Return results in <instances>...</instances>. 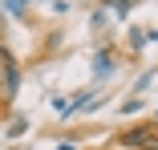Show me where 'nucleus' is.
<instances>
[{
  "label": "nucleus",
  "instance_id": "obj_1",
  "mask_svg": "<svg viewBox=\"0 0 158 150\" xmlns=\"http://www.w3.org/2000/svg\"><path fill=\"white\" fill-rule=\"evenodd\" d=\"M0 89H4L8 102L16 98V89H20V65H16V57L8 49H0Z\"/></svg>",
  "mask_w": 158,
  "mask_h": 150
},
{
  "label": "nucleus",
  "instance_id": "obj_2",
  "mask_svg": "<svg viewBox=\"0 0 158 150\" xmlns=\"http://www.w3.org/2000/svg\"><path fill=\"white\" fill-rule=\"evenodd\" d=\"M122 150H158V130L154 126H134L122 134Z\"/></svg>",
  "mask_w": 158,
  "mask_h": 150
},
{
  "label": "nucleus",
  "instance_id": "obj_3",
  "mask_svg": "<svg viewBox=\"0 0 158 150\" xmlns=\"http://www.w3.org/2000/svg\"><path fill=\"white\" fill-rule=\"evenodd\" d=\"M134 4H138V0H110V8H118V12H130Z\"/></svg>",
  "mask_w": 158,
  "mask_h": 150
},
{
  "label": "nucleus",
  "instance_id": "obj_4",
  "mask_svg": "<svg viewBox=\"0 0 158 150\" xmlns=\"http://www.w3.org/2000/svg\"><path fill=\"white\" fill-rule=\"evenodd\" d=\"M24 130H28V122H24V118H20V122H12V126H8V134H12V138H16V134H24Z\"/></svg>",
  "mask_w": 158,
  "mask_h": 150
},
{
  "label": "nucleus",
  "instance_id": "obj_5",
  "mask_svg": "<svg viewBox=\"0 0 158 150\" xmlns=\"http://www.w3.org/2000/svg\"><path fill=\"white\" fill-rule=\"evenodd\" d=\"M57 150H77V146L73 142H57Z\"/></svg>",
  "mask_w": 158,
  "mask_h": 150
}]
</instances>
